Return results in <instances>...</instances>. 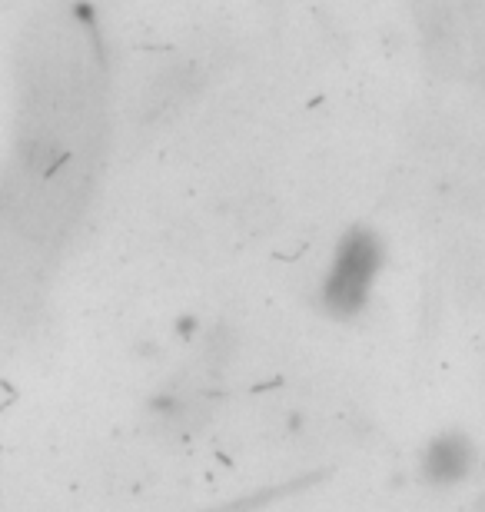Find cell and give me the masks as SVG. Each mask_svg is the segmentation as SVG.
I'll list each match as a JSON object with an SVG mask.
<instances>
[{
  "label": "cell",
  "instance_id": "cell-2",
  "mask_svg": "<svg viewBox=\"0 0 485 512\" xmlns=\"http://www.w3.org/2000/svg\"><path fill=\"white\" fill-rule=\"evenodd\" d=\"M469 466V453L459 439H442L429 453V473L436 479H459Z\"/></svg>",
  "mask_w": 485,
  "mask_h": 512
},
{
  "label": "cell",
  "instance_id": "cell-1",
  "mask_svg": "<svg viewBox=\"0 0 485 512\" xmlns=\"http://www.w3.org/2000/svg\"><path fill=\"white\" fill-rule=\"evenodd\" d=\"M376 263H379V253H376L373 240L369 237L349 240L343 247V253H339L333 276H329V286H326L329 306H336L339 313L359 310L366 300V293H369V283H373Z\"/></svg>",
  "mask_w": 485,
  "mask_h": 512
}]
</instances>
